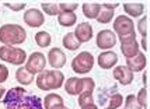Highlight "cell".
Masks as SVG:
<instances>
[{"instance_id":"6da1fadb","label":"cell","mask_w":150,"mask_h":109,"mask_svg":"<svg viewBox=\"0 0 150 109\" xmlns=\"http://www.w3.org/2000/svg\"><path fill=\"white\" fill-rule=\"evenodd\" d=\"M6 109H42V101L39 96L28 95L24 88L16 87L4 94Z\"/></svg>"},{"instance_id":"7a4b0ae2","label":"cell","mask_w":150,"mask_h":109,"mask_svg":"<svg viewBox=\"0 0 150 109\" xmlns=\"http://www.w3.org/2000/svg\"><path fill=\"white\" fill-rule=\"evenodd\" d=\"M27 39V32L21 25L17 24H4L0 27V42L8 46L24 44Z\"/></svg>"},{"instance_id":"3957f363","label":"cell","mask_w":150,"mask_h":109,"mask_svg":"<svg viewBox=\"0 0 150 109\" xmlns=\"http://www.w3.org/2000/svg\"><path fill=\"white\" fill-rule=\"evenodd\" d=\"M63 81H65V76L58 70L42 71L37 77V85H38L39 90L42 91H51L60 88Z\"/></svg>"},{"instance_id":"277c9868","label":"cell","mask_w":150,"mask_h":109,"mask_svg":"<svg viewBox=\"0 0 150 109\" xmlns=\"http://www.w3.org/2000/svg\"><path fill=\"white\" fill-rule=\"evenodd\" d=\"M94 87H96L94 80L90 77H72L65 84V90L69 95H80L81 92H86V91H94Z\"/></svg>"},{"instance_id":"5b68a950","label":"cell","mask_w":150,"mask_h":109,"mask_svg":"<svg viewBox=\"0 0 150 109\" xmlns=\"http://www.w3.org/2000/svg\"><path fill=\"white\" fill-rule=\"evenodd\" d=\"M0 59L7 62V63L16 64V66H21V64L25 62L27 55L23 49H20L17 46L4 45L0 48Z\"/></svg>"},{"instance_id":"8992f818","label":"cell","mask_w":150,"mask_h":109,"mask_svg":"<svg viewBox=\"0 0 150 109\" xmlns=\"http://www.w3.org/2000/svg\"><path fill=\"white\" fill-rule=\"evenodd\" d=\"M94 66V58L90 52H81L72 60V69L77 74H87L90 73Z\"/></svg>"},{"instance_id":"52a82bcc","label":"cell","mask_w":150,"mask_h":109,"mask_svg":"<svg viewBox=\"0 0 150 109\" xmlns=\"http://www.w3.org/2000/svg\"><path fill=\"white\" fill-rule=\"evenodd\" d=\"M45 66H46V58L44 56V53H41V52H34L33 55L28 58L27 66H24V67L34 76V74L42 73L44 69H45Z\"/></svg>"},{"instance_id":"ba28073f","label":"cell","mask_w":150,"mask_h":109,"mask_svg":"<svg viewBox=\"0 0 150 109\" xmlns=\"http://www.w3.org/2000/svg\"><path fill=\"white\" fill-rule=\"evenodd\" d=\"M96 42H97V46L100 49L107 51V49H111L112 46L117 45V35H115V32L110 31V30H103V31L98 32Z\"/></svg>"},{"instance_id":"9c48e42d","label":"cell","mask_w":150,"mask_h":109,"mask_svg":"<svg viewBox=\"0 0 150 109\" xmlns=\"http://www.w3.org/2000/svg\"><path fill=\"white\" fill-rule=\"evenodd\" d=\"M114 30L118 34V37L128 35L133 32V21L128 15H118L117 20L114 21Z\"/></svg>"},{"instance_id":"30bf717a","label":"cell","mask_w":150,"mask_h":109,"mask_svg":"<svg viewBox=\"0 0 150 109\" xmlns=\"http://www.w3.org/2000/svg\"><path fill=\"white\" fill-rule=\"evenodd\" d=\"M73 34H74V37L77 38V41L80 44L88 42L93 38V27L88 23H81V24H79L76 27V30H74Z\"/></svg>"},{"instance_id":"8fae6325","label":"cell","mask_w":150,"mask_h":109,"mask_svg":"<svg viewBox=\"0 0 150 109\" xmlns=\"http://www.w3.org/2000/svg\"><path fill=\"white\" fill-rule=\"evenodd\" d=\"M24 21L27 23V25L33 27H41L44 24V14L41 13L39 10L37 8H30V10H27L25 14H24Z\"/></svg>"},{"instance_id":"7c38bea8","label":"cell","mask_w":150,"mask_h":109,"mask_svg":"<svg viewBox=\"0 0 150 109\" xmlns=\"http://www.w3.org/2000/svg\"><path fill=\"white\" fill-rule=\"evenodd\" d=\"M126 67L133 73V71H142L146 67V56L142 52H137L135 56L126 58Z\"/></svg>"},{"instance_id":"4fadbf2b","label":"cell","mask_w":150,"mask_h":109,"mask_svg":"<svg viewBox=\"0 0 150 109\" xmlns=\"http://www.w3.org/2000/svg\"><path fill=\"white\" fill-rule=\"evenodd\" d=\"M114 77L122 85H129L133 81V73L126 66H117L114 69Z\"/></svg>"},{"instance_id":"5bb4252c","label":"cell","mask_w":150,"mask_h":109,"mask_svg":"<svg viewBox=\"0 0 150 109\" xmlns=\"http://www.w3.org/2000/svg\"><path fill=\"white\" fill-rule=\"evenodd\" d=\"M48 60H49V64L55 67V69H60L63 67L66 63V55L60 51L59 48H53L49 51L48 53Z\"/></svg>"},{"instance_id":"9a60e30c","label":"cell","mask_w":150,"mask_h":109,"mask_svg":"<svg viewBox=\"0 0 150 109\" xmlns=\"http://www.w3.org/2000/svg\"><path fill=\"white\" fill-rule=\"evenodd\" d=\"M117 62H118V56L115 52L105 51L103 53H100V56H98V64L103 69H111V67H114L117 64Z\"/></svg>"},{"instance_id":"2e32d148","label":"cell","mask_w":150,"mask_h":109,"mask_svg":"<svg viewBox=\"0 0 150 109\" xmlns=\"http://www.w3.org/2000/svg\"><path fill=\"white\" fill-rule=\"evenodd\" d=\"M44 105L46 109H58L59 106H63V98L58 94H48L44 98Z\"/></svg>"},{"instance_id":"e0dca14e","label":"cell","mask_w":150,"mask_h":109,"mask_svg":"<svg viewBox=\"0 0 150 109\" xmlns=\"http://www.w3.org/2000/svg\"><path fill=\"white\" fill-rule=\"evenodd\" d=\"M124 10L131 17H139L144 13V6L142 3H124Z\"/></svg>"},{"instance_id":"ac0fdd59","label":"cell","mask_w":150,"mask_h":109,"mask_svg":"<svg viewBox=\"0 0 150 109\" xmlns=\"http://www.w3.org/2000/svg\"><path fill=\"white\" fill-rule=\"evenodd\" d=\"M16 78H17V81H18L20 84H23V85H28V84L33 83L34 76L27 70L24 66H21L18 70L16 71Z\"/></svg>"},{"instance_id":"d6986e66","label":"cell","mask_w":150,"mask_h":109,"mask_svg":"<svg viewBox=\"0 0 150 109\" xmlns=\"http://www.w3.org/2000/svg\"><path fill=\"white\" fill-rule=\"evenodd\" d=\"M121 51L125 55V58H132V56H135L139 52V44H137V41L121 44Z\"/></svg>"},{"instance_id":"ffe728a7","label":"cell","mask_w":150,"mask_h":109,"mask_svg":"<svg viewBox=\"0 0 150 109\" xmlns=\"http://www.w3.org/2000/svg\"><path fill=\"white\" fill-rule=\"evenodd\" d=\"M77 17L74 13H60L58 15V23L62 27H72L76 24Z\"/></svg>"},{"instance_id":"44dd1931","label":"cell","mask_w":150,"mask_h":109,"mask_svg":"<svg viewBox=\"0 0 150 109\" xmlns=\"http://www.w3.org/2000/svg\"><path fill=\"white\" fill-rule=\"evenodd\" d=\"M100 8H101V4H98V3H84L83 4V14L87 18H96Z\"/></svg>"},{"instance_id":"7402d4cb","label":"cell","mask_w":150,"mask_h":109,"mask_svg":"<svg viewBox=\"0 0 150 109\" xmlns=\"http://www.w3.org/2000/svg\"><path fill=\"white\" fill-rule=\"evenodd\" d=\"M80 45L81 44L74 37V34L69 32V34L65 35V38H63V46H65L66 49H69V51H77L79 48H80Z\"/></svg>"},{"instance_id":"603a6c76","label":"cell","mask_w":150,"mask_h":109,"mask_svg":"<svg viewBox=\"0 0 150 109\" xmlns=\"http://www.w3.org/2000/svg\"><path fill=\"white\" fill-rule=\"evenodd\" d=\"M112 17H114V10H110L107 7L101 6V8H100V11H98L96 18H97V21L100 24H107V23H110L112 20Z\"/></svg>"},{"instance_id":"cb8c5ba5","label":"cell","mask_w":150,"mask_h":109,"mask_svg":"<svg viewBox=\"0 0 150 109\" xmlns=\"http://www.w3.org/2000/svg\"><path fill=\"white\" fill-rule=\"evenodd\" d=\"M105 101H108V103L105 105L104 102V106L105 109H118L121 105H122V102H124V98H122V95L121 94H118V92H114L108 99H105Z\"/></svg>"},{"instance_id":"d4e9b609","label":"cell","mask_w":150,"mask_h":109,"mask_svg":"<svg viewBox=\"0 0 150 109\" xmlns=\"http://www.w3.org/2000/svg\"><path fill=\"white\" fill-rule=\"evenodd\" d=\"M35 41H37V44H38L41 48H46V46H49L52 38H51V35L46 31H41V32H37V34H35Z\"/></svg>"},{"instance_id":"484cf974","label":"cell","mask_w":150,"mask_h":109,"mask_svg":"<svg viewBox=\"0 0 150 109\" xmlns=\"http://www.w3.org/2000/svg\"><path fill=\"white\" fill-rule=\"evenodd\" d=\"M94 103V98H93V91H86V92H81L79 95V105L81 108L84 106H88V105H93Z\"/></svg>"},{"instance_id":"4316f807","label":"cell","mask_w":150,"mask_h":109,"mask_svg":"<svg viewBox=\"0 0 150 109\" xmlns=\"http://www.w3.org/2000/svg\"><path fill=\"white\" fill-rule=\"evenodd\" d=\"M77 6V1H63L59 4V10H60V13H74Z\"/></svg>"},{"instance_id":"83f0119b","label":"cell","mask_w":150,"mask_h":109,"mask_svg":"<svg viewBox=\"0 0 150 109\" xmlns=\"http://www.w3.org/2000/svg\"><path fill=\"white\" fill-rule=\"evenodd\" d=\"M42 10L45 11L46 14L49 15H56V14H60V10H59V6L56 3H42Z\"/></svg>"},{"instance_id":"f1b7e54d","label":"cell","mask_w":150,"mask_h":109,"mask_svg":"<svg viewBox=\"0 0 150 109\" xmlns=\"http://www.w3.org/2000/svg\"><path fill=\"white\" fill-rule=\"evenodd\" d=\"M125 109H142V106L136 101V95L131 94V95L126 96V99H125Z\"/></svg>"},{"instance_id":"f546056e","label":"cell","mask_w":150,"mask_h":109,"mask_svg":"<svg viewBox=\"0 0 150 109\" xmlns=\"http://www.w3.org/2000/svg\"><path fill=\"white\" fill-rule=\"evenodd\" d=\"M136 101L142 108H146V105H147V90H146V87L139 91V94L136 95Z\"/></svg>"},{"instance_id":"4dcf8cb0","label":"cell","mask_w":150,"mask_h":109,"mask_svg":"<svg viewBox=\"0 0 150 109\" xmlns=\"http://www.w3.org/2000/svg\"><path fill=\"white\" fill-rule=\"evenodd\" d=\"M137 30H139L142 37H146V34H147V17H146V15L142 17L140 21L137 23Z\"/></svg>"},{"instance_id":"1f68e13d","label":"cell","mask_w":150,"mask_h":109,"mask_svg":"<svg viewBox=\"0 0 150 109\" xmlns=\"http://www.w3.org/2000/svg\"><path fill=\"white\" fill-rule=\"evenodd\" d=\"M119 41H121V44H126V42L136 41V32L133 31V32H131V34H128V35H122V37H119Z\"/></svg>"},{"instance_id":"d6a6232c","label":"cell","mask_w":150,"mask_h":109,"mask_svg":"<svg viewBox=\"0 0 150 109\" xmlns=\"http://www.w3.org/2000/svg\"><path fill=\"white\" fill-rule=\"evenodd\" d=\"M6 6L8 8H11L14 11H20V10H23L24 7H25V3H23V1H20V3H10V1H7Z\"/></svg>"},{"instance_id":"836d02e7","label":"cell","mask_w":150,"mask_h":109,"mask_svg":"<svg viewBox=\"0 0 150 109\" xmlns=\"http://www.w3.org/2000/svg\"><path fill=\"white\" fill-rule=\"evenodd\" d=\"M8 77V69H7L6 66H3V64H0V83H4Z\"/></svg>"},{"instance_id":"e575fe53","label":"cell","mask_w":150,"mask_h":109,"mask_svg":"<svg viewBox=\"0 0 150 109\" xmlns=\"http://www.w3.org/2000/svg\"><path fill=\"white\" fill-rule=\"evenodd\" d=\"M104 7L110 8V10H114V8H117V7H118V1H117V3H105Z\"/></svg>"},{"instance_id":"d590c367","label":"cell","mask_w":150,"mask_h":109,"mask_svg":"<svg viewBox=\"0 0 150 109\" xmlns=\"http://www.w3.org/2000/svg\"><path fill=\"white\" fill-rule=\"evenodd\" d=\"M140 44H142V48L146 51V49H147V41H146V37H143V38H142V42H140Z\"/></svg>"},{"instance_id":"8d00e7d4","label":"cell","mask_w":150,"mask_h":109,"mask_svg":"<svg viewBox=\"0 0 150 109\" xmlns=\"http://www.w3.org/2000/svg\"><path fill=\"white\" fill-rule=\"evenodd\" d=\"M81 109H98V106H97V105H94V103H93V105H88V106H84V108H81Z\"/></svg>"},{"instance_id":"74e56055","label":"cell","mask_w":150,"mask_h":109,"mask_svg":"<svg viewBox=\"0 0 150 109\" xmlns=\"http://www.w3.org/2000/svg\"><path fill=\"white\" fill-rule=\"evenodd\" d=\"M3 96H4V88H3V87H0V99H1Z\"/></svg>"},{"instance_id":"f35d334b","label":"cell","mask_w":150,"mask_h":109,"mask_svg":"<svg viewBox=\"0 0 150 109\" xmlns=\"http://www.w3.org/2000/svg\"><path fill=\"white\" fill-rule=\"evenodd\" d=\"M146 77H147V74L144 73V74H143V83H144V85H146V81H147V78H146Z\"/></svg>"},{"instance_id":"ab89813d","label":"cell","mask_w":150,"mask_h":109,"mask_svg":"<svg viewBox=\"0 0 150 109\" xmlns=\"http://www.w3.org/2000/svg\"><path fill=\"white\" fill-rule=\"evenodd\" d=\"M58 109H69V108H66L65 105H63V106H59V108H58Z\"/></svg>"}]
</instances>
